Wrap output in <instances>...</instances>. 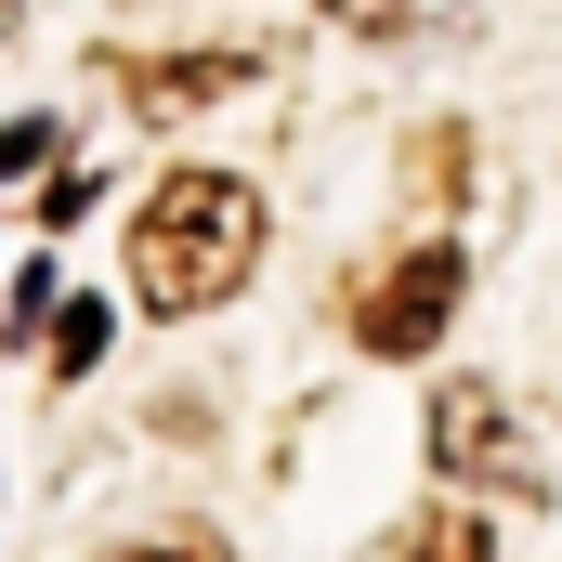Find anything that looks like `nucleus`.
Returning a JSON list of instances; mask_svg holds the SVG:
<instances>
[{"mask_svg":"<svg viewBox=\"0 0 562 562\" xmlns=\"http://www.w3.org/2000/svg\"><path fill=\"white\" fill-rule=\"evenodd\" d=\"M262 262V196L236 170H157L132 210V301L144 314H223Z\"/></svg>","mask_w":562,"mask_h":562,"instance_id":"f257e3e1","label":"nucleus"},{"mask_svg":"<svg viewBox=\"0 0 562 562\" xmlns=\"http://www.w3.org/2000/svg\"><path fill=\"white\" fill-rule=\"evenodd\" d=\"M431 458L458 471V484H497V497H537V445L524 419L484 393V380H458V393H431Z\"/></svg>","mask_w":562,"mask_h":562,"instance_id":"f03ea898","label":"nucleus"},{"mask_svg":"<svg viewBox=\"0 0 562 562\" xmlns=\"http://www.w3.org/2000/svg\"><path fill=\"white\" fill-rule=\"evenodd\" d=\"M445 314H458V249L431 236V249H406L393 276H380L367 301H353V340L406 367V353H431V340H445Z\"/></svg>","mask_w":562,"mask_h":562,"instance_id":"7ed1b4c3","label":"nucleus"},{"mask_svg":"<svg viewBox=\"0 0 562 562\" xmlns=\"http://www.w3.org/2000/svg\"><path fill=\"white\" fill-rule=\"evenodd\" d=\"M262 66L249 53H170V66H132V105L144 119H196V105H223V92H249Z\"/></svg>","mask_w":562,"mask_h":562,"instance_id":"20e7f679","label":"nucleus"},{"mask_svg":"<svg viewBox=\"0 0 562 562\" xmlns=\"http://www.w3.org/2000/svg\"><path fill=\"white\" fill-rule=\"evenodd\" d=\"M393 562H497V537H484V510H458V497H445V510L406 524V550H393Z\"/></svg>","mask_w":562,"mask_h":562,"instance_id":"39448f33","label":"nucleus"},{"mask_svg":"<svg viewBox=\"0 0 562 562\" xmlns=\"http://www.w3.org/2000/svg\"><path fill=\"white\" fill-rule=\"evenodd\" d=\"M40 367H53V380H92V367H105V301H79V288H66V314H53Z\"/></svg>","mask_w":562,"mask_h":562,"instance_id":"423d86ee","label":"nucleus"},{"mask_svg":"<svg viewBox=\"0 0 562 562\" xmlns=\"http://www.w3.org/2000/svg\"><path fill=\"white\" fill-rule=\"evenodd\" d=\"M119 562H223V537H144V550H119Z\"/></svg>","mask_w":562,"mask_h":562,"instance_id":"0eeeda50","label":"nucleus"},{"mask_svg":"<svg viewBox=\"0 0 562 562\" xmlns=\"http://www.w3.org/2000/svg\"><path fill=\"white\" fill-rule=\"evenodd\" d=\"M340 26H406V0H327Z\"/></svg>","mask_w":562,"mask_h":562,"instance_id":"6e6552de","label":"nucleus"},{"mask_svg":"<svg viewBox=\"0 0 562 562\" xmlns=\"http://www.w3.org/2000/svg\"><path fill=\"white\" fill-rule=\"evenodd\" d=\"M0 40H13V0H0Z\"/></svg>","mask_w":562,"mask_h":562,"instance_id":"1a4fd4ad","label":"nucleus"}]
</instances>
